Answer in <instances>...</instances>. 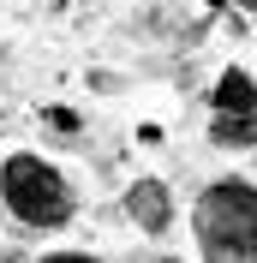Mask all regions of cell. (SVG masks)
<instances>
[{
  "mask_svg": "<svg viewBox=\"0 0 257 263\" xmlns=\"http://www.w3.org/2000/svg\"><path fill=\"white\" fill-rule=\"evenodd\" d=\"M209 263H257V192L251 180H215L192 210Z\"/></svg>",
  "mask_w": 257,
  "mask_h": 263,
  "instance_id": "obj_1",
  "label": "cell"
},
{
  "mask_svg": "<svg viewBox=\"0 0 257 263\" xmlns=\"http://www.w3.org/2000/svg\"><path fill=\"white\" fill-rule=\"evenodd\" d=\"M0 203L24 221V228H66L72 221V185L60 167H48L42 156L18 149L0 162Z\"/></svg>",
  "mask_w": 257,
  "mask_h": 263,
  "instance_id": "obj_2",
  "label": "cell"
},
{
  "mask_svg": "<svg viewBox=\"0 0 257 263\" xmlns=\"http://www.w3.org/2000/svg\"><path fill=\"white\" fill-rule=\"evenodd\" d=\"M126 215H132L144 233L161 239V233L174 228V197H168V185H161V180H138V185L126 192Z\"/></svg>",
  "mask_w": 257,
  "mask_h": 263,
  "instance_id": "obj_3",
  "label": "cell"
},
{
  "mask_svg": "<svg viewBox=\"0 0 257 263\" xmlns=\"http://www.w3.org/2000/svg\"><path fill=\"white\" fill-rule=\"evenodd\" d=\"M215 114H251V72L245 66H227L222 78H215Z\"/></svg>",
  "mask_w": 257,
  "mask_h": 263,
  "instance_id": "obj_4",
  "label": "cell"
},
{
  "mask_svg": "<svg viewBox=\"0 0 257 263\" xmlns=\"http://www.w3.org/2000/svg\"><path fill=\"white\" fill-rule=\"evenodd\" d=\"M209 144L215 149H251V114H215Z\"/></svg>",
  "mask_w": 257,
  "mask_h": 263,
  "instance_id": "obj_5",
  "label": "cell"
},
{
  "mask_svg": "<svg viewBox=\"0 0 257 263\" xmlns=\"http://www.w3.org/2000/svg\"><path fill=\"white\" fill-rule=\"evenodd\" d=\"M42 263H96V257H84V251H54V257H42Z\"/></svg>",
  "mask_w": 257,
  "mask_h": 263,
  "instance_id": "obj_6",
  "label": "cell"
},
{
  "mask_svg": "<svg viewBox=\"0 0 257 263\" xmlns=\"http://www.w3.org/2000/svg\"><path fill=\"white\" fill-rule=\"evenodd\" d=\"M144 263H179V257H144Z\"/></svg>",
  "mask_w": 257,
  "mask_h": 263,
  "instance_id": "obj_7",
  "label": "cell"
},
{
  "mask_svg": "<svg viewBox=\"0 0 257 263\" xmlns=\"http://www.w3.org/2000/svg\"><path fill=\"white\" fill-rule=\"evenodd\" d=\"M233 6H251V0H233Z\"/></svg>",
  "mask_w": 257,
  "mask_h": 263,
  "instance_id": "obj_8",
  "label": "cell"
},
{
  "mask_svg": "<svg viewBox=\"0 0 257 263\" xmlns=\"http://www.w3.org/2000/svg\"><path fill=\"white\" fill-rule=\"evenodd\" d=\"M0 263H12V257H0Z\"/></svg>",
  "mask_w": 257,
  "mask_h": 263,
  "instance_id": "obj_9",
  "label": "cell"
}]
</instances>
